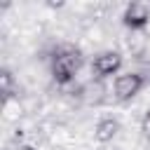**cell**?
Masks as SVG:
<instances>
[{"mask_svg": "<svg viewBox=\"0 0 150 150\" xmlns=\"http://www.w3.org/2000/svg\"><path fill=\"white\" fill-rule=\"evenodd\" d=\"M141 131H143V136L150 141V117H143V122H141Z\"/></svg>", "mask_w": 150, "mask_h": 150, "instance_id": "52a82bcc", "label": "cell"}, {"mask_svg": "<svg viewBox=\"0 0 150 150\" xmlns=\"http://www.w3.org/2000/svg\"><path fill=\"white\" fill-rule=\"evenodd\" d=\"M19 150H35V148H33V145H21Z\"/></svg>", "mask_w": 150, "mask_h": 150, "instance_id": "ba28073f", "label": "cell"}, {"mask_svg": "<svg viewBox=\"0 0 150 150\" xmlns=\"http://www.w3.org/2000/svg\"><path fill=\"white\" fill-rule=\"evenodd\" d=\"M82 52L73 45H61L56 47L54 56H52V77L56 84H68L73 82L75 73L82 68Z\"/></svg>", "mask_w": 150, "mask_h": 150, "instance_id": "6da1fadb", "label": "cell"}, {"mask_svg": "<svg viewBox=\"0 0 150 150\" xmlns=\"http://www.w3.org/2000/svg\"><path fill=\"white\" fill-rule=\"evenodd\" d=\"M143 87H145V77H143L141 73H122V75H117L115 82H112L115 101H120V103L131 101Z\"/></svg>", "mask_w": 150, "mask_h": 150, "instance_id": "7a4b0ae2", "label": "cell"}, {"mask_svg": "<svg viewBox=\"0 0 150 150\" xmlns=\"http://www.w3.org/2000/svg\"><path fill=\"white\" fill-rule=\"evenodd\" d=\"M120 68H122V54L115 52V49L98 52V54L91 59V73H94L96 80H105V77L115 75Z\"/></svg>", "mask_w": 150, "mask_h": 150, "instance_id": "3957f363", "label": "cell"}, {"mask_svg": "<svg viewBox=\"0 0 150 150\" xmlns=\"http://www.w3.org/2000/svg\"><path fill=\"white\" fill-rule=\"evenodd\" d=\"M120 131V122L115 117H101L94 127V138L96 143H110Z\"/></svg>", "mask_w": 150, "mask_h": 150, "instance_id": "5b68a950", "label": "cell"}, {"mask_svg": "<svg viewBox=\"0 0 150 150\" xmlns=\"http://www.w3.org/2000/svg\"><path fill=\"white\" fill-rule=\"evenodd\" d=\"M0 94H2V101L5 103H9V98L14 94V77H12V73L7 68L0 70Z\"/></svg>", "mask_w": 150, "mask_h": 150, "instance_id": "8992f818", "label": "cell"}, {"mask_svg": "<svg viewBox=\"0 0 150 150\" xmlns=\"http://www.w3.org/2000/svg\"><path fill=\"white\" fill-rule=\"evenodd\" d=\"M122 23L131 30H141L150 23V7L145 2H131L127 5L124 14H122Z\"/></svg>", "mask_w": 150, "mask_h": 150, "instance_id": "277c9868", "label": "cell"}, {"mask_svg": "<svg viewBox=\"0 0 150 150\" xmlns=\"http://www.w3.org/2000/svg\"><path fill=\"white\" fill-rule=\"evenodd\" d=\"M145 117H150V108H148V112H145Z\"/></svg>", "mask_w": 150, "mask_h": 150, "instance_id": "9c48e42d", "label": "cell"}]
</instances>
